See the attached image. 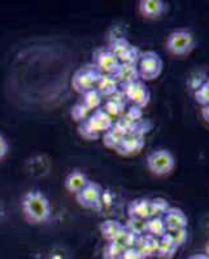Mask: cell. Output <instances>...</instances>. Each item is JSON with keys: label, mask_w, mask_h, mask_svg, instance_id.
<instances>
[{"label": "cell", "mask_w": 209, "mask_h": 259, "mask_svg": "<svg viewBox=\"0 0 209 259\" xmlns=\"http://www.w3.org/2000/svg\"><path fill=\"white\" fill-rule=\"evenodd\" d=\"M121 91L124 92L126 100L131 103L133 106H138L142 109L150 103V90L143 80L139 79L129 83V84H125L124 87H121Z\"/></svg>", "instance_id": "7"}, {"label": "cell", "mask_w": 209, "mask_h": 259, "mask_svg": "<svg viewBox=\"0 0 209 259\" xmlns=\"http://www.w3.org/2000/svg\"><path fill=\"white\" fill-rule=\"evenodd\" d=\"M166 232H168V230H166V226H165V222L162 218L152 217L147 221V233L160 239L164 235H166Z\"/></svg>", "instance_id": "24"}, {"label": "cell", "mask_w": 209, "mask_h": 259, "mask_svg": "<svg viewBox=\"0 0 209 259\" xmlns=\"http://www.w3.org/2000/svg\"><path fill=\"white\" fill-rule=\"evenodd\" d=\"M121 62L111 51L99 50L94 56V66L104 75H113L118 69Z\"/></svg>", "instance_id": "8"}, {"label": "cell", "mask_w": 209, "mask_h": 259, "mask_svg": "<svg viewBox=\"0 0 209 259\" xmlns=\"http://www.w3.org/2000/svg\"><path fill=\"white\" fill-rule=\"evenodd\" d=\"M136 65H138L139 78L143 82L157 79L162 71V60L159 53H156L155 51L141 52Z\"/></svg>", "instance_id": "4"}, {"label": "cell", "mask_w": 209, "mask_h": 259, "mask_svg": "<svg viewBox=\"0 0 209 259\" xmlns=\"http://www.w3.org/2000/svg\"><path fill=\"white\" fill-rule=\"evenodd\" d=\"M108 50L115 55L120 62H129V64H138L139 56L142 51L138 47L133 46L127 39L125 38H115Z\"/></svg>", "instance_id": "6"}, {"label": "cell", "mask_w": 209, "mask_h": 259, "mask_svg": "<svg viewBox=\"0 0 209 259\" xmlns=\"http://www.w3.org/2000/svg\"><path fill=\"white\" fill-rule=\"evenodd\" d=\"M170 205L168 200L164 197H155L151 200V218L156 217V218H162L165 212L168 211Z\"/></svg>", "instance_id": "26"}, {"label": "cell", "mask_w": 209, "mask_h": 259, "mask_svg": "<svg viewBox=\"0 0 209 259\" xmlns=\"http://www.w3.org/2000/svg\"><path fill=\"white\" fill-rule=\"evenodd\" d=\"M85 123L91 131H94L97 135H100L101 133L104 134L108 130L112 128L113 124H115V119L109 117L101 108H99V109L91 112V114L86 119Z\"/></svg>", "instance_id": "9"}, {"label": "cell", "mask_w": 209, "mask_h": 259, "mask_svg": "<svg viewBox=\"0 0 209 259\" xmlns=\"http://www.w3.org/2000/svg\"><path fill=\"white\" fill-rule=\"evenodd\" d=\"M135 247L141 251L146 258H151L157 254V249H159V239L155 236L146 233L143 236H139L136 240Z\"/></svg>", "instance_id": "17"}, {"label": "cell", "mask_w": 209, "mask_h": 259, "mask_svg": "<svg viewBox=\"0 0 209 259\" xmlns=\"http://www.w3.org/2000/svg\"><path fill=\"white\" fill-rule=\"evenodd\" d=\"M91 114V112H90L87 108H86L85 105H83L82 103H77L76 105L72 108V117H73L74 121L77 122H85L87 118H89V115Z\"/></svg>", "instance_id": "30"}, {"label": "cell", "mask_w": 209, "mask_h": 259, "mask_svg": "<svg viewBox=\"0 0 209 259\" xmlns=\"http://www.w3.org/2000/svg\"><path fill=\"white\" fill-rule=\"evenodd\" d=\"M136 240H138V236H135L134 233L130 232V231H127L124 226V230L121 231L120 235L116 237V240L113 242H117L124 249H130V247H135Z\"/></svg>", "instance_id": "28"}, {"label": "cell", "mask_w": 209, "mask_h": 259, "mask_svg": "<svg viewBox=\"0 0 209 259\" xmlns=\"http://www.w3.org/2000/svg\"><path fill=\"white\" fill-rule=\"evenodd\" d=\"M201 117L209 124V105L201 106Z\"/></svg>", "instance_id": "35"}, {"label": "cell", "mask_w": 209, "mask_h": 259, "mask_svg": "<svg viewBox=\"0 0 209 259\" xmlns=\"http://www.w3.org/2000/svg\"><path fill=\"white\" fill-rule=\"evenodd\" d=\"M127 215L129 218H151V200L145 197H139L133 200L127 205Z\"/></svg>", "instance_id": "15"}, {"label": "cell", "mask_w": 209, "mask_h": 259, "mask_svg": "<svg viewBox=\"0 0 209 259\" xmlns=\"http://www.w3.org/2000/svg\"><path fill=\"white\" fill-rule=\"evenodd\" d=\"M101 196H103L101 187L97 183L89 182L82 191L76 194V198L81 206L94 207L101 200Z\"/></svg>", "instance_id": "10"}, {"label": "cell", "mask_w": 209, "mask_h": 259, "mask_svg": "<svg viewBox=\"0 0 209 259\" xmlns=\"http://www.w3.org/2000/svg\"><path fill=\"white\" fill-rule=\"evenodd\" d=\"M146 163L153 175L165 177L176 167V157L169 149H157L148 154Z\"/></svg>", "instance_id": "3"}, {"label": "cell", "mask_w": 209, "mask_h": 259, "mask_svg": "<svg viewBox=\"0 0 209 259\" xmlns=\"http://www.w3.org/2000/svg\"><path fill=\"white\" fill-rule=\"evenodd\" d=\"M204 254H206V255L209 256V240L206 241V244H205V253Z\"/></svg>", "instance_id": "37"}, {"label": "cell", "mask_w": 209, "mask_h": 259, "mask_svg": "<svg viewBox=\"0 0 209 259\" xmlns=\"http://www.w3.org/2000/svg\"><path fill=\"white\" fill-rule=\"evenodd\" d=\"M122 259H147L141 251L136 249V247H130V249H126L124 253V256Z\"/></svg>", "instance_id": "32"}, {"label": "cell", "mask_w": 209, "mask_h": 259, "mask_svg": "<svg viewBox=\"0 0 209 259\" xmlns=\"http://www.w3.org/2000/svg\"><path fill=\"white\" fill-rule=\"evenodd\" d=\"M162 219H164L165 226H166V230L168 231L187 228V226H189L187 215H186L185 211H183L182 209H180V207H169V210L165 212Z\"/></svg>", "instance_id": "14"}, {"label": "cell", "mask_w": 209, "mask_h": 259, "mask_svg": "<svg viewBox=\"0 0 209 259\" xmlns=\"http://www.w3.org/2000/svg\"><path fill=\"white\" fill-rule=\"evenodd\" d=\"M122 230H124V224L115 219H108L100 224V232L107 241H115Z\"/></svg>", "instance_id": "22"}, {"label": "cell", "mask_w": 209, "mask_h": 259, "mask_svg": "<svg viewBox=\"0 0 209 259\" xmlns=\"http://www.w3.org/2000/svg\"><path fill=\"white\" fill-rule=\"evenodd\" d=\"M145 148V138L136 134H126L116 150L121 156L131 157L141 153Z\"/></svg>", "instance_id": "11"}, {"label": "cell", "mask_w": 209, "mask_h": 259, "mask_svg": "<svg viewBox=\"0 0 209 259\" xmlns=\"http://www.w3.org/2000/svg\"><path fill=\"white\" fill-rule=\"evenodd\" d=\"M87 183H89V179H87V177L83 174L82 171L74 170L72 171L71 174H68V177L65 178L64 187L68 192L77 194L87 186Z\"/></svg>", "instance_id": "18"}, {"label": "cell", "mask_w": 209, "mask_h": 259, "mask_svg": "<svg viewBox=\"0 0 209 259\" xmlns=\"http://www.w3.org/2000/svg\"><path fill=\"white\" fill-rule=\"evenodd\" d=\"M126 97H125L124 92L118 90L116 94H113L112 96L107 97V101L104 103V106L101 109L107 113L111 118H117L121 114L125 113V108H126Z\"/></svg>", "instance_id": "12"}, {"label": "cell", "mask_w": 209, "mask_h": 259, "mask_svg": "<svg viewBox=\"0 0 209 259\" xmlns=\"http://www.w3.org/2000/svg\"><path fill=\"white\" fill-rule=\"evenodd\" d=\"M187 259H209V256L206 254H194V255L189 256Z\"/></svg>", "instance_id": "36"}, {"label": "cell", "mask_w": 209, "mask_h": 259, "mask_svg": "<svg viewBox=\"0 0 209 259\" xmlns=\"http://www.w3.org/2000/svg\"><path fill=\"white\" fill-rule=\"evenodd\" d=\"M24 217L32 224L45 223L51 217V205L45 193L38 189L26 192L21 201Z\"/></svg>", "instance_id": "1"}, {"label": "cell", "mask_w": 209, "mask_h": 259, "mask_svg": "<svg viewBox=\"0 0 209 259\" xmlns=\"http://www.w3.org/2000/svg\"><path fill=\"white\" fill-rule=\"evenodd\" d=\"M178 250V246L169 237V235H164L159 239V249H157L156 256L161 259H171Z\"/></svg>", "instance_id": "21"}, {"label": "cell", "mask_w": 209, "mask_h": 259, "mask_svg": "<svg viewBox=\"0 0 209 259\" xmlns=\"http://www.w3.org/2000/svg\"><path fill=\"white\" fill-rule=\"evenodd\" d=\"M205 82H206V83H208V84H209V78H208V79H206V80H205Z\"/></svg>", "instance_id": "38"}, {"label": "cell", "mask_w": 209, "mask_h": 259, "mask_svg": "<svg viewBox=\"0 0 209 259\" xmlns=\"http://www.w3.org/2000/svg\"><path fill=\"white\" fill-rule=\"evenodd\" d=\"M81 103L90 110V112H94V110L99 109L103 103V96L100 95V92L97 91L96 89H92L90 91L82 94V100Z\"/></svg>", "instance_id": "23"}, {"label": "cell", "mask_w": 209, "mask_h": 259, "mask_svg": "<svg viewBox=\"0 0 209 259\" xmlns=\"http://www.w3.org/2000/svg\"><path fill=\"white\" fill-rule=\"evenodd\" d=\"M196 45L195 35L187 29H177L166 36V50L173 56H186L192 52Z\"/></svg>", "instance_id": "2"}, {"label": "cell", "mask_w": 209, "mask_h": 259, "mask_svg": "<svg viewBox=\"0 0 209 259\" xmlns=\"http://www.w3.org/2000/svg\"><path fill=\"white\" fill-rule=\"evenodd\" d=\"M100 77L101 73L95 68L94 65H85L74 73L73 78H72V87L74 89V91L82 95L95 89Z\"/></svg>", "instance_id": "5"}, {"label": "cell", "mask_w": 209, "mask_h": 259, "mask_svg": "<svg viewBox=\"0 0 209 259\" xmlns=\"http://www.w3.org/2000/svg\"><path fill=\"white\" fill-rule=\"evenodd\" d=\"M169 235L173 242L177 245L178 247L182 246L187 241V237H189V233H187V228H180V230H171L166 232Z\"/></svg>", "instance_id": "31"}, {"label": "cell", "mask_w": 209, "mask_h": 259, "mask_svg": "<svg viewBox=\"0 0 209 259\" xmlns=\"http://www.w3.org/2000/svg\"><path fill=\"white\" fill-rule=\"evenodd\" d=\"M166 11V3L162 0H141L139 12L146 18H157Z\"/></svg>", "instance_id": "16"}, {"label": "cell", "mask_w": 209, "mask_h": 259, "mask_svg": "<svg viewBox=\"0 0 209 259\" xmlns=\"http://www.w3.org/2000/svg\"><path fill=\"white\" fill-rule=\"evenodd\" d=\"M80 134L83 136V138L87 139V140H94V139L99 138V135H97V134H95L94 131H91L89 127L86 126L85 122H82V123L80 124Z\"/></svg>", "instance_id": "33"}, {"label": "cell", "mask_w": 209, "mask_h": 259, "mask_svg": "<svg viewBox=\"0 0 209 259\" xmlns=\"http://www.w3.org/2000/svg\"><path fill=\"white\" fill-rule=\"evenodd\" d=\"M127 131L124 128V127L118 124L117 122H115L113 127L111 130H108L107 133H104V144L108 148H112V149H116V148L120 145V143L122 142L124 136L126 135Z\"/></svg>", "instance_id": "19"}, {"label": "cell", "mask_w": 209, "mask_h": 259, "mask_svg": "<svg viewBox=\"0 0 209 259\" xmlns=\"http://www.w3.org/2000/svg\"><path fill=\"white\" fill-rule=\"evenodd\" d=\"M195 101H196L199 105L206 106L209 105V84L206 82H204L203 84H200L195 90Z\"/></svg>", "instance_id": "29"}, {"label": "cell", "mask_w": 209, "mask_h": 259, "mask_svg": "<svg viewBox=\"0 0 209 259\" xmlns=\"http://www.w3.org/2000/svg\"><path fill=\"white\" fill-rule=\"evenodd\" d=\"M147 221L148 219L129 218L124 226L127 231H130V232L139 237V236H143L147 233Z\"/></svg>", "instance_id": "25"}, {"label": "cell", "mask_w": 209, "mask_h": 259, "mask_svg": "<svg viewBox=\"0 0 209 259\" xmlns=\"http://www.w3.org/2000/svg\"><path fill=\"white\" fill-rule=\"evenodd\" d=\"M9 149L8 142H7V139L4 138L3 135H0V159H3L4 157L7 156Z\"/></svg>", "instance_id": "34"}, {"label": "cell", "mask_w": 209, "mask_h": 259, "mask_svg": "<svg viewBox=\"0 0 209 259\" xmlns=\"http://www.w3.org/2000/svg\"><path fill=\"white\" fill-rule=\"evenodd\" d=\"M126 249L118 245L117 242L108 241L104 246L103 250V259H122L124 253Z\"/></svg>", "instance_id": "27"}, {"label": "cell", "mask_w": 209, "mask_h": 259, "mask_svg": "<svg viewBox=\"0 0 209 259\" xmlns=\"http://www.w3.org/2000/svg\"><path fill=\"white\" fill-rule=\"evenodd\" d=\"M95 89L100 92L103 97H109L112 96L113 94H116L120 90V87H118V83L116 82V79L112 75H104V74H101V77L97 80Z\"/></svg>", "instance_id": "20"}, {"label": "cell", "mask_w": 209, "mask_h": 259, "mask_svg": "<svg viewBox=\"0 0 209 259\" xmlns=\"http://www.w3.org/2000/svg\"><path fill=\"white\" fill-rule=\"evenodd\" d=\"M118 83V87H124L125 84H129L131 82L139 80V71L138 65L129 64V62H121L116 73L112 75Z\"/></svg>", "instance_id": "13"}]
</instances>
